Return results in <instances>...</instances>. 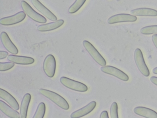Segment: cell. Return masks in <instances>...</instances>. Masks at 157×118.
<instances>
[{
	"instance_id": "obj_7",
	"label": "cell",
	"mask_w": 157,
	"mask_h": 118,
	"mask_svg": "<svg viewBox=\"0 0 157 118\" xmlns=\"http://www.w3.org/2000/svg\"><path fill=\"white\" fill-rule=\"evenodd\" d=\"M25 17V13L24 11H21L13 15L1 18L0 24L4 26L15 25L23 21Z\"/></svg>"
},
{
	"instance_id": "obj_27",
	"label": "cell",
	"mask_w": 157,
	"mask_h": 118,
	"mask_svg": "<svg viewBox=\"0 0 157 118\" xmlns=\"http://www.w3.org/2000/svg\"><path fill=\"white\" fill-rule=\"evenodd\" d=\"M100 118H109V117L107 111L106 110L102 111L100 114Z\"/></svg>"
},
{
	"instance_id": "obj_17",
	"label": "cell",
	"mask_w": 157,
	"mask_h": 118,
	"mask_svg": "<svg viewBox=\"0 0 157 118\" xmlns=\"http://www.w3.org/2000/svg\"><path fill=\"white\" fill-rule=\"evenodd\" d=\"M133 111L136 114L147 118H157V113L155 111L145 107H135Z\"/></svg>"
},
{
	"instance_id": "obj_29",
	"label": "cell",
	"mask_w": 157,
	"mask_h": 118,
	"mask_svg": "<svg viewBox=\"0 0 157 118\" xmlns=\"http://www.w3.org/2000/svg\"><path fill=\"white\" fill-rule=\"evenodd\" d=\"M152 72L154 73L157 74V67L153 69Z\"/></svg>"
},
{
	"instance_id": "obj_15",
	"label": "cell",
	"mask_w": 157,
	"mask_h": 118,
	"mask_svg": "<svg viewBox=\"0 0 157 118\" xmlns=\"http://www.w3.org/2000/svg\"><path fill=\"white\" fill-rule=\"evenodd\" d=\"M130 13L132 15L138 16H157V10L152 8L143 7L135 9L132 10Z\"/></svg>"
},
{
	"instance_id": "obj_18",
	"label": "cell",
	"mask_w": 157,
	"mask_h": 118,
	"mask_svg": "<svg viewBox=\"0 0 157 118\" xmlns=\"http://www.w3.org/2000/svg\"><path fill=\"white\" fill-rule=\"evenodd\" d=\"M0 110L7 116L12 118H19L20 114L4 101L0 100Z\"/></svg>"
},
{
	"instance_id": "obj_28",
	"label": "cell",
	"mask_w": 157,
	"mask_h": 118,
	"mask_svg": "<svg viewBox=\"0 0 157 118\" xmlns=\"http://www.w3.org/2000/svg\"><path fill=\"white\" fill-rule=\"evenodd\" d=\"M151 81L154 85L157 86V77L155 76H152L150 77Z\"/></svg>"
},
{
	"instance_id": "obj_23",
	"label": "cell",
	"mask_w": 157,
	"mask_h": 118,
	"mask_svg": "<svg viewBox=\"0 0 157 118\" xmlns=\"http://www.w3.org/2000/svg\"><path fill=\"white\" fill-rule=\"evenodd\" d=\"M110 113L111 118H118V105L115 102H113L110 107Z\"/></svg>"
},
{
	"instance_id": "obj_12",
	"label": "cell",
	"mask_w": 157,
	"mask_h": 118,
	"mask_svg": "<svg viewBox=\"0 0 157 118\" xmlns=\"http://www.w3.org/2000/svg\"><path fill=\"white\" fill-rule=\"evenodd\" d=\"M96 103L91 101L84 107L73 112L71 115V118H80L85 116L91 112L95 108Z\"/></svg>"
},
{
	"instance_id": "obj_6",
	"label": "cell",
	"mask_w": 157,
	"mask_h": 118,
	"mask_svg": "<svg viewBox=\"0 0 157 118\" xmlns=\"http://www.w3.org/2000/svg\"><path fill=\"white\" fill-rule=\"evenodd\" d=\"M56 62L54 56L51 54L48 55L45 58L43 64V69L45 74L51 78L55 75Z\"/></svg>"
},
{
	"instance_id": "obj_21",
	"label": "cell",
	"mask_w": 157,
	"mask_h": 118,
	"mask_svg": "<svg viewBox=\"0 0 157 118\" xmlns=\"http://www.w3.org/2000/svg\"><path fill=\"white\" fill-rule=\"evenodd\" d=\"M140 32L144 35L157 34V25H151L144 27L140 30Z\"/></svg>"
},
{
	"instance_id": "obj_3",
	"label": "cell",
	"mask_w": 157,
	"mask_h": 118,
	"mask_svg": "<svg viewBox=\"0 0 157 118\" xmlns=\"http://www.w3.org/2000/svg\"><path fill=\"white\" fill-rule=\"evenodd\" d=\"M60 81L65 87L75 91L85 92L88 90L87 86L84 84L65 77H61Z\"/></svg>"
},
{
	"instance_id": "obj_2",
	"label": "cell",
	"mask_w": 157,
	"mask_h": 118,
	"mask_svg": "<svg viewBox=\"0 0 157 118\" xmlns=\"http://www.w3.org/2000/svg\"><path fill=\"white\" fill-rule=\"evenodd\" d=\"M21 5L23 11L33 20L40 23H44L46 22V18L36 12L26 2L22 1Z\"/></svg>"
},
{
	"instance_id": "obj_14",
	"label": "cell",
	"mask_w": 157,
	"mask_h": 118,
	"mask_svg": "<svg viewBox=\"0 0 157 118\" xmlns=\"http://www.w3.org/2000/svg\"><path fill=\"white\" fill-rule=\"evenodd\" d=\"M0 97L16 110L19 108V104L16 99L7 91L0 88Z\"/></svg>"
},
{
	"instance_id": "obj_1",
	"label": "cell",
	"mask_w": 157,
	"mask_h": 118,
	"mask_svg": "<svg viewBox=\"0 0 157 118\" xmlns=\"http://www.w3.org/2000/svg\"><path fill=\"white\" fill-rule=\"evenodd\" d=\"M39 92L61 108L65 110L69 109V105L67 102L64 98L57 93L43 88H40Z\"/></svg>"
},
{
	"instance_id": "obj_8",
	"label": "cell",
	"mask_w": 157,
	"mask_h": 118,
	"mask_svg": "<svg viewBox=\"0 0 157 118\" xmlns=\"http://www.w3.org/2000/svg\"><path fill=\"white\" fill-rule=\"evenodd\" d=\"M101 70L105 73L112 75L124 81H127L129 79L128 76L125 73L113 66L105 65L101 68Z\"/></svg>"
},
{
	"instance_id": "obj_10",
	"label": "cell",
	"mask_w": 157,
	"mask_h": 118,
	"mask_svg": "<svg viewBox=\"0 0 157 118\" xmlns=\"http://www.w3.org/2000/svg\"><path fill=\"white\" fill-rule=\"evenodd\" d=\"M0 39L3 46L7 51L12 54L18 53L17 48L12 41L6 33L4 31L1 32Z\"/></svg>"
},
{
	"instance_id": "obj_11",
	"label": "cell",
	"mask_w": 157,
	"mask_h": 118,
	"mask_svg": "<svg viewBox=\"0 0 157 118\" xmlns=\"http://www.w3.org/2000/svg\"><path fill=\"white\" fill-rule=\"evenodd\" d=\"M33 6L51 21L57 20L56 17L38 0H31Z\"/></svg>"
},
{
	"instance_id": "obj_20",
	"label": "cell",
	"mask_w": 157,
	"mask_h": 118,
	"mask_svg": "<svg viewBox=\"0 0 157 118\" xmlns=\"http://www.w3.org/2000/svg\"><path fill=\"white\" fill-rule=\"evenodd\" d=\"M46 110L45 105L44 102H41L38 104L33 118H43Z\"/></svg>"
},
{
	"instance_id": "obj_19",
	"label": "cell",
	"mask_w": 157,
	"mask_h": 118,
	"mask_svg": "<svg viewBox=\"0 0 157 118\" xmlns=\"http://www.w3.org/2000/svg\"><path fill=\"white\" fill-rule=\"evenodd\" d=\"M31 99V95L29 93H26L22 99L20 108V113L21 118L27 117L28 107Z\"/></svg>"
},
{
	"instance_id": "obj_25",
	"label": "cell",
	"mask_w": 157,
	"mask_h": 118,
	"mask_svg": "<svg viewBox=\"0 0 157 118\" xmlns=\"http://www.w3.org/2000/svg\"><path fill=\"white\" fill-rule=\"evenodd\" d=\"M8 54V53L4 51H0V59H3L6 58Z\"/></svg>"
},
{
	"instance_id": "obj_5",
	"label": "cell",
	"mask_w": 157,
	"mask_h": 118,
	"mask_svg": "<svg viewBox=\"0 0 157 118\" xmlns=\"http://www.w3.org/2000/svg\"><path fill=\"white\" fill-rule=\"evenodd\" d=\"M134 59L140 72L145 77L149 76V71L145 63L143 53L140 49L137 48L135 49L134 53Z\"/></svg>"
},
{
	"instance_id": "obj_9",
	"label": "cell",
	"mask_w": 157,
	"mask_h": 118,
	"mask_svg": "<svg viewBox=\"0 0 157 118\" xmlns=\"http://www.w3.org/2000/svg\"><path fill=\"white\" fill-rule=\"evenodd\" d=\"M135 16L127 14H120L110 17L108 20L109 24H113L124 22H132L136 21Z\"/></svg>"
},
{
	"instance_id": "obj_26",
	"label": "cell",
	"mask_w": 157,
	"mask_h": 118,
	"mask_svg": "<svg viewBox=\"0 0 157 118\" xmlns=\"http://www.w3.org/2000/svg\"><path fill=\"white\" fill-rule=\"evenodd\" d=\"M151 38L153 44L157 49V34L153 35Z\"/></svg>"
},
{
	"instance_id": "obj_16",
	"label": "cell",
	"mask_w": 157,
	"mask_h": 118,
	"mask_svg": "<svg viewBox=\"0 0 157 118\" xmlns=\"http://www.w3.org/2000/svg\"><path fill=\"white\" fill-rule=\"evenodd\" d=\"M63 19H59L55 22L40 25L38 26L37 30L40 32H47L56 30L61 26L64 23Z\"/></svg>"
},
{
	"instance_id": "obj_4",
	"label": "cell",
	"mask_w": 157,
	"mask_h": 118,
	"mask_svg": "<svg viewBox=\"0 0 157 118\" xmlns=\"http://www.w3.org/2000/svg\"><path fill=\"white\" fill-rule=\"evenodd\" d=\"M82 43L86 50L97 63L101 66L105 65L106 63L105 59L90 42L84 40Z\"/></svg>"
},
{
	"instance_id": "obj_22",
	"label": "cell",
	"mask_w": 157,
	"mask_h": 118,
	"mask_svg": "<svg viewBox=\"0 0 157 118\" xmlns=\"http://www.w3.org/2000/svg\"><path fill=\"white\" fill-rule=\"evenodd\" d=\"M86 1V0H76L69 7L68 12L70 14L76 13L82 7Z\"/></svg>"
},
{
	"instance_id": "obj_24",
	"label": "cell",
	"mask_w": 157,
	"mask_h": 118,
	"mask_svg": "<svg viewBox=\"0 0 157 118\" xmlns=\"http://www.w3.org/2000/svg\"><path fill=\"white\" fill-rule=\"evenodd\" d=\"M14 63L12 62H8L0 63V71H5L12 68L14 65Z\"/></svg>"
},
{
	"instance_id": "obj_13",
	"label": "cell",
	"mask_w": 157,
	"mask_h": 118,
	"mask_svg": "<svg viewBox=\"0 0 157 118\" xmlns=\"http://www.w3.org/2000/svg\"><path fill=\"white\" fill-rule=\"evenodd\" d=\"M7 59L14 63L22 65H30L33 63L35 61L33 58L30 57L14 55H9Z\"/></svg>"
}]
</instances>
